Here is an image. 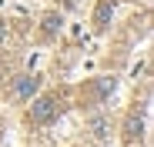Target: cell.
Masks as SVG:
<instances>
[{
	"label": "cell",
	"instance_id": "3",
	"mask_svg": "<svg viewBox=\"0 0 154 147\" xmlns=\"http://www.w3.org/2000/svg\"><path fill=\"white\" fill-rule=\"evenodd\" d=\"M134 137H141V117H127V130H124V140H134Z\"/></svg>",
	"mask_w": 154,
	"mask_h": 147
},
{
	"label": "cell",
	"instance_id": "5",
	"mask_svg": "<svg viewBox=\"0 0 154 147\" xmlns=\"http://www.w3.org/2000/svg\"><path fill=\"white\" fill-rule=\"evenodd\" d=\"M0 37H4V23H0Z\"/></svg>",
	"mask_w": 154,
	"mask_h": 147
},
{
	"label": "cell",
	"instance_id": "2",
	"mask_svg": "<svg viewBox=\"0 0 154 147\" xmlns=\"http://www.w3.org/2000/svg\"><path fill=\"white\" fill-rule=\"evenodd\" d=\"M37 77H20L17 84H14V97H17V100H23V97H30L34 90H37Z\"/></svg>",
	"mask_w": 154,
	"mask_h": 147
},
{
	"label": "cell",
	"instance_id": "4",
	"mask_svg": "<svg viewBox=\"0 0 154 147\" xmlns=\"http://www.w3.org/2000/svg\"><path fill=\"white\" fill-rule=\"evenodd\" d=\"M60 27V17H54V14H50V17H44V34H54Z\"/></svg>",
	"mask_w": 154,
	"mask_h": 147
},
{
	"label": "cell",
	"instance_id": "1",
	"mask_svg": "<svg viewBox=\"0 0 154 147\" xmlns=\"http://www.w3.org/2000/svg\"><path fill=\"white\" fill-rule=\"evenodd\" d=\"M57 114H60V104L54 100V97H40V100L30 107V120L34 124H50Z\"/></svg>",
	"mask_w": 154,
	"mask_h": 147
}]
</instances>
